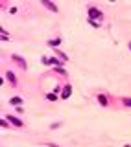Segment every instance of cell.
<instances>
[{
	"mask_svg": "<svg viewBox=\"0 0 131 147\" xmlns=\"http://www.w3.org/2000/svg\"><path fill=\"white\" fill-rule=\"evenodd\" d=\"M13 59H15V61H17V63H19V64H21V66H22V68H26V63H24V61H22V59H21V57H19V55H13Z\"/></svg>",
	"mask_w": 131,
	"mask_h": 147,
	"instance_id": "obj_6",
	"label": "cell"
},
{
	"mask_svg": "<svg viewBox=\"0 0 131 147\" xmlns=\"http://www.w3.org/2000/svg\"><path fill=\"white\" fill-rule=\"evenodd\" d=\"M7 119H9L11 123H13V125H17V127H22V121L19 118H15V116H7Z\"/></svg>",
	"mask_w": 131,
	"mask_h": 147,
	"instance_id": "obj_3",
	"label": "cell"
},
{
	"mask_svg": "<svg viewBox=\"0 0 131 147\" xmlns=\"http://www.w3.org/2000/svg\"><path fill=\"white\" fill-rule=\"evenodd\" d=\"M124 103H126L128 107H131V99H124Z\"/></svg>",
	"mask_w": 131,
	"mask_h": 147,
	"instance_id": "obj_11",
	"label": "cell"
},
{
	"mask_svg": "<svg viewBox=\"0 0 131 147\" xmlns=\"http://www.w3.org/2000/svg\"><path fill=\"white\" fill-rule=\"evenodd\" d=\"M7 79H9V81H11V83H13V85H17V79H15V75H13V74H11V72H7Z\"/></svg>",
	"mask_w": 131,
	"mask_h": 147,
	"instance_id": "obj_7",
	"label": "cell"
},
{
	"mask_svg": "<svg viewBox=\"0 0 131 147\" xmlns=\"http://www.w3.org/2000/svg\"><path fill=\"white\" fill-rule=\"evenodd\" d=\"M46 99H48V101H56L57 96H56V94H48V96H46Z\"/></svg>",
	"mask_w": 131,
	"mask_h": 147,
	"instance_id": "obj_9",
	"label": "cell"
},
{
	"mask_svg": "<svg viewBox=\"0 0 131 147\" xmlns=\"http://www.w3.org/2000/svg\"><path fill=\"white\" fill-rule=\"evenodd\" d=\"M129 50H131V42H129Z\"/></svg>",
	"mask_w": 131,
	"mask_h": 147,
	"instance_id": "obj_12",
	"label": "cell"
},
{
	"mask_svg": "<svg viewBox=\"0 0 131 147\" xmlns=\"http://www.w3.org/2000/svg\"><path fill=\"white\" fill-rule=\"evenodd\" d=\"M89 18H91V20H94V22H96V18H100V20H102V11L96 9V7H91V9H89Z\"/></svg>",
	"mask_w": 131,
	"mask_h": 147,
	"instance_id": "obj_1",
	"label": "cell"
},
{
	"mask_svg": "<svg viewBox=\"0 0 131 147\" xmlns=\"http://www.w3.org/2000/svg\"><path fill=\"white\" fill-rule=\"evenodd\" d=\"M59 42H61L59 39H56V41H48V44H50V46H57V44H59Z\"/></svg>",
	"mask_w": 131,
	"mask_h": 147,
	"instance_id": "obj_10",
	"label": "cell"
},
{
	"mask_svg": "<svg viewBox=\"0 0 131 147\" xmlns=\"http://www.w3.org/2000/svg\"><path fill=\"white\" fill-rule=\"evenodd\" d=\"M70 94H72V88H70V87H65V90H63V96H61V98H63V99H67Z\"/></svg>",
	"mask_w": 131,
	"mask_h": 147,
	"instance_id": "obj_5",
	"label": "cell"
},
{
	"mask_svg": "<svg viewBox=\"0 0 131 147\" xmlns=\"http://www.w3.org/2000/svg\"><path fill=\"white\" fill-rule=\"evenodd\" d=\"M9 103H11V105H15V107H19V105H21V103H22V98H19V96H15V98H11V99H9Z\"/></svg>",
	"mask_w": 131,
	"mask_h": 147,
	"instance_id": "obj_4",
	"label": "cell"
},
{
	"mask_svg": "<svg viewBox=\"0 0 131 147\" xmlns=\"http://www.w3.org/2000/svg\"><path fill=\"white\" fill-rule=\"evenodd\" d=\"M41 4H43V6H44V7H48V9H50V11H54V13H57V6H56V4H52V2H48V0H43V2H41Z\"/></svg>",
	"mask_w": 131,
	"mask_h": 147,
	"instance_id": "obj_2",
	"label": "cell"
},
{
	"mask_svg": "<svg viewBox=\"0 0 131 147\" xmlns=\"http://www.w3.org/2000/svg\"><path fill=\"white\" fill-rule=\"evenodd\" d=\"M98 101L102 103V105H107V99H105V96H98Z\"/></svg>",
	"mask_w": 131,
	"mask_h": 147,
	"instance_id": "obj_8",
	"label": "cell"
}]
</instances>
